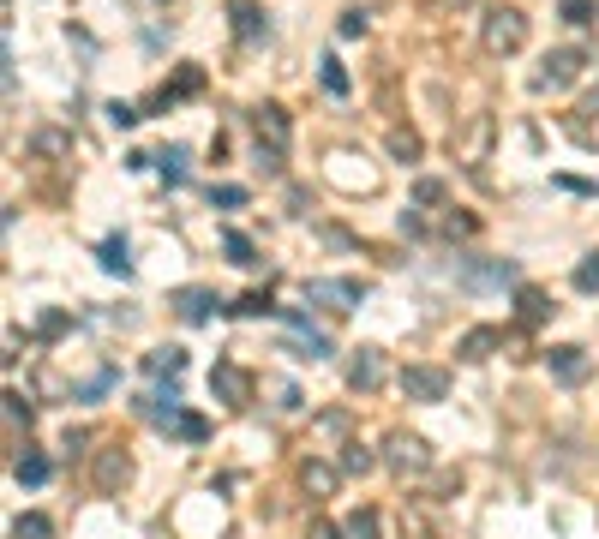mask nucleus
Returning a JSON list of instances; mask_svg holds the SVG:
<instances>
[{
	"mask_svg": "<svg viewBox=\"0 0 599 539\" xmlns=\"http://www.w3.org/2000/svg\"><path fill=\"white\" fill-rule=\"evenodd\" d=\"M390 156H396V162H414V156H420V132L396 126V132H390Z\"/></svg>",
	"mask_w": 599,
	"mask_h": 539,
	"instance_id": "19",
	"label": "nucleus"
},
{
	"mask_svg": "<svg viewBox=\"0 0 599 539\" xmlns=\"http://www.w3.org/2000/svg\"><path fill=\"white\" fill-rule=\"evenodd\" d=\"M342 539H378V516H372V510L348 516V522H342Z\"/></svg>",
	"mask_w": 599,
	"mask_h": 539,
	"instance_id": "20",
	"label": "nucleus"
},
{
	"mask_svg": "<svg viewBox=\"0 0 599 539\" xmlns=\"http://www.w3.org/2000/svg\"><path fill=\"white\" fill-rule=\"evenodd\" d=\"M180 366H186V354H180V348H156V354H150V372H168V378H174Z\"/></svg>",
	"mask_w": 599,
	"mask_h": 539,
	"instance_id": "24",
	"label": "nucleus"
},
{
	"mask_svg": "<svg viewBox=\"0 0 599 539\" xmlns=\"http://www.w3.org/2000/svg\"><path fill=\"white\" fill-rule=\"evenodd\" d=\"M522 42H528V18H522L516 6L486 12V54H516Z\"/></svg>",
	"mask_w": 599,
	"mask_h": 539,
	"instance_id": "1",
	"label": "nucleus"
},
{
	"mask_svg": "<svg viewBox=\"0 0 599 539\" xmlns=\"http://www.w3.org/2000/svg\"><path fill=\"white\" fill-rule=\"evenodd\" d=\"M414 204H444V180H414Z\"/></svg>",
	"mask_w": 599,
	"mask_h": 539,
	"instance_id": "30",
	"label": "nucleus"
},
{
	"mask_svg": "<svg viewBox=\"0 0 599 539\" xmlns=\"http://www.w3.org/2000/svg\"><path fill=\"white\" fill-rule=\"evenodd\" d=\"M108 120H114V126H138L144 114H138V108H126V102H114V108H108Z\"/></svg>",
	"mask_w": 599,
	"mask_h": 539,
	"instance_id": "35",
	"label": "nucleus"
},
{
	"mask_svg": "<svg viewBox=\"0 0 599 539\" xmlns=\"http://www.w3.org/2000/svg\"><path fill=\"white\" fill-rule=\"evenodd\" d=\"M306 539H342V528H330V522H312V534Z\"/></svg>",
	"mask_w": 599,
	"mask_h": 539,
	"instance_id": "38",
	"label": "nucleus"
},
{
	"mask_svg": "<svg viewBox=\"0 0 599 539\" xmlns=\"http://www.w3.org/2000/svg\"><path fill=\"white\" fill-rule=\"evenodd\" d=\"M210 204H222V210H240V204H246V186H210Z\"/></svg>",
	"mask_w": 599,
	"mask_h": 539,
	"instance_id": "28",
	"label": "nucleus"
},
{
	"mask_svg": "<svg viewBox=\"0 0 599 539\" xmlns=\"http://www.w3.org/2000/svg\"><path fill=\"white\" fill-rule=\"evenodd\" d=\"M498 342H504V330H492V324H480V330H468V336L456 342V354H462V360H486V354H492Z\"/></svg>",
	"mask_w": 599,
	"mask_h": 539,
	"instance_id": "14",
	"label": "nucleus"
},
{
	"mask_svg": "<svg viewBox=\"0 0 599 539\" xmlns=\"http://www.w3.org/2000/svg\"><path fill=\"white\" fill-rule=\"evenodd\" d=\"M198 90H204V66H180V78L156 90V108H168V102H180V96H198Z\"/></svg>",
	"mask_w": 599,
	"mask_h": 539,
	"instance_id": "12",
	"label": "nucleus"
},
{
	"mask_svg": "<svg viewBox=\"0 0 599 539\" xmlns=\"http://www.w3.org/2000/svg\"><path fill=\"white\" fill-rule=\"evenodd\" d=\"M228 18H234V30H240V42H264V36H270V24H264V12H258L252 0H234V6H228Z\"/></svg>",
	"mask_w": 599,
	"mask_h": 539,
	"instance_id": "9",
	"label": "nucleus"
},
{
	"mask_svg": "<svg viewBox=\"0 0 599 539\" xmlns=\"http://www.w3.org/2000/svg\"><path fill=\"white\" fill-rule=\"evenodd\" d=\"M558 12H564V24H588V18H594V0H558Z\"/></svg>",
	"mask_w": 599,
	"mask_h": 539,
	"instance_id": "29",
	"label": "nucleus"
},
{
	"mask_svg": "<svg viewBox=\"0 0 599 539\" xmlns=\"http://www.w3.org/2000/svg\"><path fill=\"white\" fill-rule=\"evenodd\" d=\"M48 474H54L48 456H18V462H12V480H18V486H48Z\"/></svg>",
	"mask_w": 599,
	"mask_h": 539,
	"instance_id": "16",
	"label": "nucleus"
},
{
	"mask_svg": "<svg viewBox=\"0 0 599 539\" xmlns=\"http://www.w3.org/2000/svg\"><path fill=\"white\" fill-rule=\"evenodd\" d=\"M300 480H306V492H318V498H330V492L342 486V474H336L330 462H306V468H300Z\"/></svg>",
	"mask_w": 599,
	"mask_h": 539,
	"instance_id": "17",
	"label": "nucleus"
},
{
	"mask_svg": "<svg viewBox=\"0 0 599 539\" xmlns=\"http://www.w3.org/2000/svg\"><path fill=\"white\" fill-rule=\"evenodd\" d=\"M576 288H582V294H599V252L576 264Z\"/></svg>",
	"mask_w": 599,
	"mask_h": 539,
	"instance_id": "26",
	"label": "nucleus"
},
{
	"mask_svg": "<svg viewBox=\"0 0 599 539\" xmlns=\"http://www.w3.org/2000/svg\"><path fill=\"white\" fill-rule=\"evenodd\" d=\"M384 462H390L396 474H426V468H432L426 444H420V438H408V432H396V438L384 444Z\"/></svg>",
	"mask_w": 599,
	"mask_h": 539,
	"instance_id": "6",
	"label": "nucleus"
},
{
	"mask_svg": "<svg viewBox=\"0 0 599 539\" xmlns=\"http://www.w3.org/2000/svg\"><path fill=\"white\" fill-rule=\"evenodd\" d=\"M126 474H132V462H126L120 450H102V456H96V492H120Z\"/></svg>",
	"mask_w": 599,
	"mask_h": 539,
	"instance_id": "11",
	"label": "nucleus"
},
{
	"mask_svg": "<svg viewBox=\"0 0 599 539\" xmlns=\"http://www.w3.org/2000/svg\"><path fill=\"white\" fill-rule=\"evenodd\" d=\"M252 132H258V144L264 150H288V138H294V126H288V114L276 108V102H264V108H252Z\"/></svg>",
	"mask_w": 599,
	"mask_h": 539,
	"instance_id": "5",
	"label": "nucleus"
},
{
	"mask_svg": "<svg viewBox=\"0 0 599 539\" xmlns=\"http://www.w3.org/2000/svg\"><path fill=\"white\" fill-rule=\"evenodd\" d=\"M444 228H450V234H462V240H468V234H474V228H480V222H474V216H450V222H444Z\"/></svg>",
	"mask_w": 599,
	"mask_h": 539,
	"instance_id": "37",
	"label": "nucleus"
},
{
	"mask_svg": "<svg viewBox=\"0 0 599 539\" xmlns=\"http://www.w3.org/2000/svg\"><path fill=\"white\" fill-rule=\"evenodd\" d=\"M102 264H108L114 276H132V258H126V240H108V246H102Z\"/></svg>",
	"mask_w": 599,
	"mask_h": 539,
	"instance_id": "23",
	"label": "nucleus"
},
{
	"mask_svg": "<svg viewBox=\"0 0 599 539\" xmlns=\"http://www.w3.org/2000/svg\"><path fill=\"white\" fill-rule=\"evenodd\" d=\"M402 396H408V402H444V396H450V372H438V366H408V372H402Z\"/></svg>",
	"mask_w": 599,
	"mask_h": 539,
	"instance_id": "3",
	"label": "nucleus"
},
{
	"mask_svg": "<svg viewBox=\"0 0 599 539\" xmlns=\"http://www.w3.org/2000/svg\"><path fill=\"white\" fill-rule=\"evenodd\" d=\"M6 420H12V426H30V402H24V396H18V390H12V396H6Z\"/></svg>",
	"mask_w": 599,
	"mask_h": 539,
	"instance_id": "33",
	"label": "nucleus"
},
{
	"mask_svg": "<svg viewBox=\"0 0 599 539\" xmlns=\"http://www.w3.org/2000/svg\"><path fill=\"white\" fill-rule=\"evenodd\" d=\"M12 539H48V516H18V522H12Z\"/></svg>",
	"mask_w": 599,
	"mask_h": 539,
	"instance_id": "25",
	"label": "nucleus"
},
{
	"mask_svg": "<svg viewBox=\"0 0 599 539\" xmlns=\"http://www.w3.org/2000/svg\"><path fill=\"white\" fill-rule=\"evenodd\" d=\"M228 312H240V318H252V312H270V294H246V300H234Z\"/></svg>",
	"mask_w": 599,
	"mask_h": 539,
	"instance_id": "32",
	"label": "nucleus"
},
{
	"mask_svg": "<svg viewBox=\"0 0 599 539\" xmlns=\"http://www.w3.org/2000/svg\"><path fill=\"white\" fill-rule=\"evenodd\" d=\"M582 48H558V54H546V72L534 78V90H570L576 84V72H582Z\"/></svg>",
	"mask_w": 599,
	"mask_h": 539,
	"instance_id": "4",
	"label": "nucleus"
},
{
	"mask_svg": "<svg viewBox=\"0 0 599 539\" xmlns=\"http://www.w3.org/2000/svg\"><path fill=\"white\" fill-rule=\"evenodd\" d=\"M222 252H228L234 264H258V252H252V240H246V234H222Z\"/></svg>",
	"mask_w": 599,
	"mask_h": 539,
	"instance_id": "22",
	"label": "nucleus"
},
{
	"mask_svg": "<svg viewBox=\"0 0 599 539\" xmlns=\"http://www.w3.org/2000/svg\"><path fill=\"white\" fill-rule=\"evenodd\" d=\"M516 318H522V324H546V318H552V300H546L540 288H516Z\"/></svg>",
	"mask_w": 599,
	"mask_h": 539,
	"instance_id": "15",
	"label": "nucleus"
},
{
	"mask_svg": "<svg viewBox=\"0 0 599 539\" xmlns=\"http://www.w3.org/2000/svg\"><path fill=\"white\" fill-rule=\"evenodd\" d=\"M546 366H552V378H558V384H570V390H576V384L594 372L582 348H552V354H546Z\"/></svg>",
	"mask_w": 599,
	"mask_h": 539,
	"instance_id": "7",
	"label": "nucleus"
},
{
	"mask_svg": "<svg viewBox=\"0 0 599 539\" xmlns=\"http://www.w3.org/2000/svg\"><path fill=\"white\" fill-rule=\"evenodd\" d=\"M306 300H342V312H348L366 300V288L360 282H306Z\"/></svg>",
	"mask_w": 599,
	"mask_h": 539,
	"instance_id": "13",
	"label": "nucleus"
},
{
	"mask_svg": "<svg viewBox=\"0 0 599 539\" xmlns=\"http://www.w3.org/2000/svg\"><path fill=\"white\" fill-rule=\"evenodd\" d=\"M210 396L228 402V408H246V402H252V378H246L234 360H216V372H210Z\"/></svg>",
	"mask_w": 599,
	"mask_h": 539,
	"instance_id": "2",
	"label": "nucleus"
},
{
	"mask_svg": "<svg viewBox=\"0 0 599 539\" xmlns=\"http://www.w3.org/2000/svg\"><path fill=\"white\" fill-rule=\"evenodd\" d=\"M486 138H492V120H474V132H468V156L480 162V150H486Z\"/></svg>",
	"mask_w": 599,
	"mask_h": 539,
	"instance_id": "31",
	"label": "nucleus"
},
{
	"mask_svg": "<svg viewBox=\"0 0 599 539\" xmlns=\"http://www.w3.org/2000/svg\"><path fill=\"white\" fill-rule=\"evenodd\" d=\"M168 432H174V438H186V444H204V438H210V426H204L198 414H174V420H168Z\"/></svg>",
	"mask_w": 599,
	"mask_h": 539,
	"instance_id": "18",
	"label": "nucleus"
},
{
	"mask_svg": "<svg viewBox=\"0 0 599 539\" xmlns=\"http://www.w3.org/2000/svg\"><path fill=\"white\" fill-rule=\"evenodd\" d=\"M378 384H384V360H378V348H360L348 360V390H378Z\"/></svg>",
	"mask_w": 599,
	"mask_h": 539,
	"instance_id": "8",
	"label": "nucleus"
},
{
	"mask_svg": "<svg viewBox=\"0 0 599 539\" xmlns=\"http://www.w3.org/2000/svg\"><path fill=\"white\" fill-rule=\"evenodd\" d=\"M342 468H348V474H366V468H372V456H366L360 444H348V456H342Z\"/></svg>",
	"mask_w": 599,
	"mask_h": 539,
	"instance_id": "34",
	"label": "nucleus"
},
{
	"mask_svg": "<svg viewBox=\"0 0 599 539\" xmlns=\"http://www.w3.org/2000/svg\"><path fill=\"white\" fill-rule=\"evenodd\" d=\"M342 36H366V12H342Z\"/></svg>",
	"mask_w": 599,
	"mask_h": 539,
	"instance_id": "36",
	"label": "nucleus"
},
{
	"mask_svg": "<svg viewBox=\"0 0 599 539\" xmlns=\"http://www.w3.org/2000/svg\"><path fill=\"white\" fill-rule=\"evenodd\" d=\"M156 168H162L168 180H186V150H180V144H168V150L156 156Z\"/></svg>",
	"mask_w": 599,
	"mask_h": 539,
	"instance_id": "21",
	"label": "nucleus"
},
{
	"mask_svg": "<svg viewBox=\"0 0 599 539\" xmlns=\"http://www.w3.org/2000/svg\"><path fill=\"white\" fill-rule=\"evenodd\" d=\"M324 90H330V96H348V72H342V60H324Z\"/></svg>",
	"mask_w": 599,
	"mask_h": 539,
	"instance_id": "27",
	"label": "nucleus"
},
{
	"mask_svg": "<svg viewBox=\"0 0 599 539\" xmlns=\"http://www.w3.org/2000/svg\"><path fill=\"white\" fill-rule=\"evenodd\" d=\"M174 306H180V318H186V324H204L222 300H216L210 288H180V294H174Z\"/></svg>",
	"mask_w": 599,
	"mask_h": 539,
	"instance_id": "10",
	"label": "nucleus"
}]
</instances>
